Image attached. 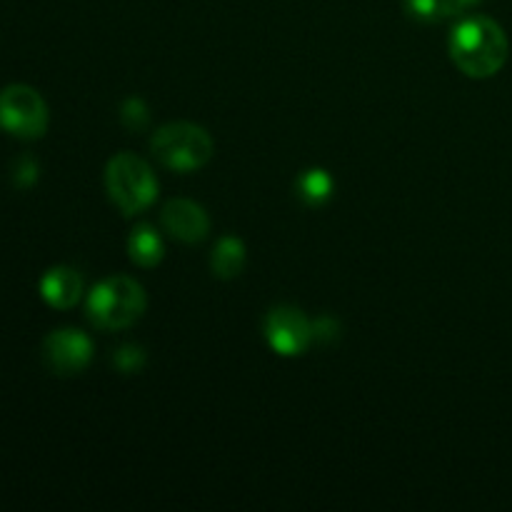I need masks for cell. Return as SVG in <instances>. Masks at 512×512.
Returning a JSON list of instances; mask_svg holds the SVG:
<instances>
[{
  "label": "cell",
  "instance_id": "1",
  "mask_svg": "<svg viewBox=\"0 0 512 512\" xmlns=\"http://www.w3.org/2000/svg\"><path fill=\"white\" fill-rule=\"evenodd\" d=\"M510 43L503 25L485 15L460 20L450 33V58L468 78H493L508 63Z\"/></svg>",
  "mask_w": 512,
  "mask_h": 512
},
{
  "label": "cell",
  "instance_id": "2",
  "mask_svg": "<svg viewBox=\"0 0 512 512\" xmlns=\"http://www.w3.org/2000/svg\"><path fill=\"white\" fill-rule=\"evenodd\" d=\"M145 313V290L128 275H115L93 288L88 298V318L100 330L130 328Z\"/></svg>",
  "mask_w": 512,
  "mask_h": 512
},
{
  "label": "cell",
  "instance_id": "3",
  "mask_svg": "<svg viewBox=\"0 0 512 512\" xmlns=\"http://www.w3.org/2000/svg\"><path fill=\"white\" fill-rule=\"evenodd\" d=\"M105 190L125 215H135L153 205L158 180L153 168L133 153H118L105 165Z\"/></svg>",
  "mask_w": 512,
  "mask_h": 512
},
{
  "label": "cell",
  "instance_id": "4",
  "mask_svg": "<svg viewBox=\"0 0 512 512\" xmlns=\"http://www.w3.org/2000/svg\"><path fill=\"white\" fill-rule=\"evenodd\" d=\"M150 150L163 168L175 173H193L213 158V138L193 123H168L153 135Z\"/></svg>",
  "mask_w": 512,
  "mask_h": 512
},
{
  "label": "cell",
  "instance_id": "5",
  "mask_svg": "<svg viewBox=\"0 0 512 512\" xmlns=\"http://www.w3.org/2000/svg\"><path fill=\"white\" fill-rule=\"evenodd\" d=\"M0 128L15 138H40L48 128V105L30 85H8L0 90Z\"/></svg>",
  "mask_w": 512,
  "mask_h": 512
},
{
  "label": "cell",
  "instance_id": "6",
  "mask_svg": "<svg viewBox=\"0 0 512 512\" xmlns=\"http://www.w3.org/2000/svg\"><path fill=\"white\" fill-rule=\"evenodd\" d=\"M265 338L275 353L300 355L313 343V323L293 305H280L265 318Z\"/></svg>",
  "mask_w": 512,
  "mask_h": 512
},
{
  "label": "cell",
  "instance_id": "7",
  "mask_svg": "<svg viewBox=\"0 0 512 512\" xmlns=\"http://www.w3.org/2000/svg\"><path fill=\"white\" fill-rule=\"evenodd\" d=\"M93 358V343L80 330H55L43 340V360L55 375H75Z\"/></svg>",
  "mask_w": 512,
  "mask_h": 512
},
{
  "label": "cell",
  "instance_id": "8",
  "mask_svg": "<svg viewBox=\"0 0 512 512\" xmlns=\"http://www.w3.org/2000/svg\"><path fill=\"white\" fill-rule=\"evenodd\" d=\"M160 223L170 238L180 240V243H200L205 240L210 230V218L198 203L193 200L175 198L168 200L160 210Z\"/></svg>",
  "mask_w": 512,
  "mask_h": 512
},
{
  "label": "cell",
  "instance_id": "9",
  "mask_svg": "<svg viewBox=\"0 0 512 512\" xmlns=\"http://www.w3.org/2000/svg\"><path fill=\"white\" fill-rule=\"evenodd\" d=\"M80 293H83V280L68 265L50 268L40 280V295H43L45 303L58 310L73 308L80 300Z\"/></svg>",
  "mask_w": 512,
  "mask_h": 512
},
{
  "label": "cell",
  "instance_id": "10",
  "mask_svg": "<svg viewBox=\"0 0 512 512\" xmlns=\"http://www.w3.org/2000/svg\"><path fill=\"white\" fill-rule=\"evenodd\" d=\"M130 260L140 268H153L163 260V238L153 225H138L128 240Z\"/></svg>",
  "mask_w": 512,
  "mask_h": 512
},
{
  "label": "cell",
  "instance_id": "11",
  "mask_svg": "<svg viewBox=\"0 0 512 512\" xmlns=\"http://www.w3.org/2000/svg\"><path fill=\"white\" fill-rule=\"evenodd\" d=\"M210 265H213V273L218 275L220 280L238 278L243 273L245 265V245L240 243L238 238H223L213 250V258H210Z\"/></svg>",
  "mask_w": 512,
  "mask_h": 512
},
{
  "label": "cell",
  "instance_id": "12",
  "mask_svg": "<svg viewBox=\"0 0 512 512\" xmlns=\"http://www.w3.org/2000/svg\"><path fill=\"white\" fill-rule=\"evenodd\" d=\"M300 198L308 200L310 205H320L323 200L330 198V190H333V180L325 170H308V173L300 175L298 180Z\"/></svg>",
  "mask_w": 512,
  "mask_h": 512
},
{
  "label": "cell",
  "instance_id": "13",
  "mask_svg": "<svg viewBox=\"0 0 512 512\" xmlns=\"http://www.w3.org/2000/svg\"><path fill=\"white\" fill-rule=\"evenodd\" d=\"M120 120L125 123V128L130 130H143L148 125V108H145L143 100L130 98L128 103L123 105V113H120Z\"/></svg>",
  "mask_w": 512,
  "mask_h": 512
},
{
  "label": "cell",
  "instance_id": "14",
  "mask_svg": "<svg viewBox=\"0 0 512 512\" xmlns=\"http://www.w3.org/2000/svg\"><path fill=\"white\" fill-rule=\"evenodd\" d=\"M145 363V353L140 348H135V345H125V348L118 350V355H115V365H118L123 373H138L140 368H143Z\"/></svg>",
  "mask_w": 512,
  "mask_h": 512
},
{
  "label": "cell",
  "instance_id": "15",
  "mask_svg": "<svg viewBox=\"0 0 512 512\" xmlns=\"http://www.w3.org/2000/svg\"><path fill=\"white\" fill-rule=\"evenodd\" d=\"M405 10L415 20H435L440 15V0H405Z\"/></svg>",
  "mask_w": 512,
  "mask_h": 512
},
{
  "label": "cell",
  "instance_id": "16",
  "mask_svg": "<svg viewBox=\"0 0 512 512\" xmlns=\"http://www.w3.org/2000/svg\"><path fill=\"white\" fill-rule=\"evenodd\" d=\"M35 178H38V165H35L30 158L18 160V165H15V183L25 188V185L33 183Z\"/></svg>",
  "mask_w": 512,
  "mask_h": 512
},
{
  "label": "cell",
  "instance_id": "17",
  "mask_svg": "<svg viewBox=\"0 0 512 512\" xmlns=\"http://www.w3.org/2000/svg\"><path fill=\"white\" fill-rule=\"evenodd\" d=\"M478 3L480 0H440V15H443V18H448V15H458Z\"/></svg>",
  "mask_w": 512,
  "mask_h": 512
}]
</instances>
